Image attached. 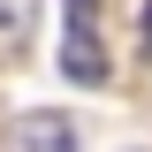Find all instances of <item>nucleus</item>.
Segmentation results:
<instances>
[{
    "mask_svg": "<svg viewBox=\"0 0 152 152\" xmlns=\"http://www.w3.org/2000/svg\"><path fill=\"white\" fill-rule=\"evenodd\" d=\"M61 76H69V84H107V46H99V31H69Z\"/></svg>",
    "mask_w": 152,
    "mask_h": 152,
    "instance_id": "1",
    "label": "nucleus"
},
{
    "mask_svg": "<svg viewBox=\"0 0 152 152\" xmlns=\"http://www.w3.org/2000/svg\"><path fill=\"white\" fill-rule=\"evenodd\" d=\"M15 152H76V129L61 114H23L15 122Z\"/></svg>",
    "mask_w": 152,
    "mask_h": 152,
    "instance_id": "2",
    "label": "nucleus"
},
{
    "mask_svg": "<svg viewBox=\"0 0 152 152\" xmlns=\"http://www.w3.org/2000/svg\"><path fill=\"white\" fill-rule=\"evenodd\" d=\"M38 23V0H0V46H23Z\"/></svg>",
    "mask_w": 152,
    "mask_h": 152,
    "instance_id": "3",
    "label": "nucleus"
},
{
    "mask_svg": "<svg viewBox=\"0 0 152 152\" xmlns=\"http://www.w3.org/2000/svg\"><path fill=\"white\" fill-rule=\"evenodd\" d=\"M137 23H145V53H152V0H145V15H137Z\"/></svg>",
    "mask_w": 152,
    "mask_h": 152,
    "instance_id": "4",
    "label": "nucleus"
}]
</instances>
